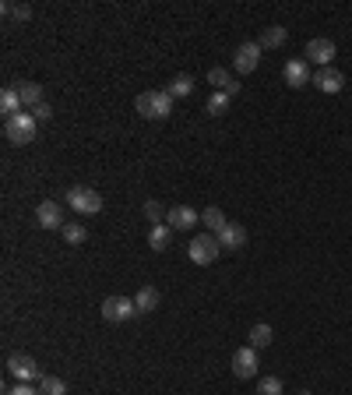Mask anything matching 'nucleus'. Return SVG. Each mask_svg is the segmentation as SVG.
Returning <instances> with one entry per match:
<instances>
[{
    "mask_svg": "<svg viewBox=\"0 0 352 395\" xmlns=\"http://www.w3.org/2000/svg\"><path fill=\"white\" fill-rule=\"evenodd\" d=\"M258 395H282V382L278 378H261L258 382Z\"/></svg>",
    "mask_w": 352,
    "mask_h": 395,
    "instance_id": "28",
    "label": "nucleus"
},
{
    "mask_svg": "<svg viewBox=\"0 0 352 395\" xmlns=\"http://www.w3.org/2000/svg\"><path fill=\"white\" fill-rule=\"evenodd\" d=\"M282 78H285V85H289V89H303V85L310 82L307 57H303V60H289V64H285V71H282Z\"/></svg>",
    "mask_w": 352,
    "mask_h": 395,
    "instance_id": "14",
    "label": "nucleus"
},
{
    "mask_svg": "<svg viewBox=\"0 0 352 395\" xmlns=\"http://www.w3.org/2000/svg\"><path fill=\"white\" fill-rule=\"evenodd\" d=\"M208 82L215 85V92H229V96H240V82H233V75L226 67H211L208 71Z\"/></svg>",
    "mask_w": 352,
    "mask_h": 395,
    "instance_id": "15",
    "label": "nucleus"
},
{
    "mask_svg": "<svg viewBox=\"0 0 352 395\" xmlns=\"http://www.w3.org/2000/svg\"><path fill=\"white\" fill-rule=\"evenodd\" d=\"M145 215L159 226V222H163V205H159V201H148V205H145Z\"/></svg>",
    "mask_w": 352,
    "mask_h": 395,
    "instance_id": "29",
    "label": "nucleus"
},
{
    "mask_svg": "<svg viewBox=\"0 0 352 395\" xmlns=\"http://www.w3.org/2000/svg\"><path fill=\"white\" fill-rule=\"evenodd\" d=\"M285 39H289V32H285L282 25H271V28H264V36L258 43H261V50H275V46H282Z\"/></svg>",
    "mask_w": 352,
    "mask_h": 395,
    "instance_id": "22",
    "label": "nucleus"
},
{
    "mask_svg": "<svg viewBox=\"0 0 352 395\" xmlns=\"http://www.w3.org/2000/svg\"><path fill=\"white\" fill-rule=\"evenodd\" d=\"M201 222H204L208 229H215V233H222V229L229 226V219H226V212H222L219 205H208V208L201 212Z\"/></svg>",
    "mask_w": 352,
    "mask_h": 395,
    "instance_id": "17",
    "label": "nucleus"
},
{
    "mask_svg": "<svg viewBox=\"0 0 352 395\" xmlns=\"http://www.w3.org/2000/svg\"><path fill=\"white\" fill-rule=\"evenodd\" d=\"M201 222V215L190 208V205H173L170 212H166V226H173V229H190V226H197Z\"/></svg>",
    "mask_w": 352,
    "mask_h": 395,
    "instance_id": "12",
    "label": "nucleus"
},
{
    "mask_svg": "<svg viewBox=\"0 0 352 395\" xmlns=\"http://www.w3.org/2000/svg\"><path fill=\"white\" fill-rule=\"evenodd\" d=\"M35 222L46 226V229H64V226H67V222H64V208H60L57 201H39V205H35Z\"/></svg>",
    "mask_w": 352,
    "mask_h": 395,
    "instance_id": "9",
    "label": "nucleus"
},
{
    "mask_svg": "<svg viewBox=\"0 0 352 395\" xmlns=\"http://www.w3.org/2000/svg\"><path fill=\"white\" fill-rule=\"evenodd\" d=\"M35 131H39V124H35V117L25 113V109L4 120V138H7L11 145H28V141H35Z\"/></svg>",
    "mask_w": 352,
    "mask_h": 395,
    "instance_id": "2",
    "label": "nucleus"
},
{
    "mask_svg": "<svg viewBox=\"0 0 352 395\" xmlns=\"http://www.w3.org/2000/svg\"><path fill=\"white\" fill-rule=\"evenodd\" d=\"M307 60H314L317 67H331V60H335V43H331V39H310V43H307Z\"/></svg>",
    "mask_w": 352,
    "mask_h": 395,
    "instance_id": "10",
    "label": "nucleus"
},
{
    "mask_svg": "<svg viewBox=\"0 0 352 395\" xmlns=\"http://www.w3.org/2000/svg\"><path fill=\"white\" fill-rule=\"evenodd\" d=\"M39 392H43V395H67V385H64V378L46 374V378L39 382Z\"/></svg>",
    "mask_w": 352,
    "mask_h": 395,
    "instance_id": "25",
    "label": "nucleus"
},
{
    "mask_svg": "<svg viewBox=\"0 0 352 395\" xmlns=\"http://www.w3.org/2000/svg\"><path fill=\"white\" fill-rule=\"evenodd\" d=\"M166 92H170V96H173V99L190 96V92H194V78H190V75H176L173 82L166 85Z\"/></svg>",
    "mask_w": 352,
    "mask_h": 395,
    "instance_id": "23",
    "label": "nucleus"
},
{
    "mask_svg": "<svg viewBox=\"0 0 352 395\" xmlns=\"http://www.w3.org/2000/svg\"><path fill=\"white\" fill-rule=\"evenodd\" d=\"M229 102H233L229 92H211V96H208V113H211V117H222V113H229Z\"/></svg>",
    "mask_w": 352,
    "mask_h": 395,
    "instance_id": "24",
    "label": "nucleus"
},
{
    "mask_svg": "<svg viewBox=\"0 0 352 395\" xmlns=\"http://www.w3.org/2000/svg\"><path fill=\"white\" fill-rule=\"evenodd\" d=\"M32 117H35V124H46V120L53 117V109H50V102H43V106H35V109H32Z\"/></svg>",
    "mask_w": 352,
    "mask_h": 395,
    "instance_id": "30",
    "label": "nucleus"
},
{
    "mask_svg": "<svg viewBox=\"0 0 352 395\" xmlns=\"http://www.w3.org/2000/svg\"><path fill=\"white\" fill-rule=\"evenodd\" d=\"M247 339H251V346H254V350H264V346H271V342H275V328H271V325H264V321H258V325L251 328V335H247Z\"/></svg>",
    "mask_w": 352,
    "mask_h": 395,
    "instance_id": "19",
    "label": "nucleus"
},
{
    "mask_svg": "<svg viewBox=\"0 0 352 395\" xmlns=\"http://www.w3.org/2000/svg\"><path fill=\"white\" fill-rule=\"evenodd\" d=\"M170 240H173V226H152V233H148V247L152 251H166L170 247Z\"/></svg>",
    "mask_w": 352,
    "mask_h": 395,
    "instance_id": "20",
    "label": "nucleus"
},
{
    "mask_svg": "<svg viewBox=\"0 0 352 395\" xmlns=\"http://www.w3.org/2000/svg\"><path fill=\"white\" fill-rule=\"evenodd\" d=\"M64 198H67V205H71L78 215H99V212H102V198H99V191H92V188H71Z\"/></svg>",
    "mask_w": 352,
    "mask_h": 395,
    "instance_id": "6",
    "label": "nucleus"
},
{
    "mask_svg": "<svg viewBox=\"0 0 352 395\" xmlns=\"http://www.w3.org/2000/svg\"><path fill=\"white\" fill-rule=\"evenodd\" d=\"M258 367H261V364H258V350H254L251 342L233 353V374H236V378H243V382H247V378H258Z\"/></svg>",
    "mask_w": 352,
    "mask_h": 395,
    "instance_id": "8",
    "label": "nucleus"
},
{
    "mask_svg": "<svg viewBox=\"0 0 352 395\" xmlns=\"http://www.w3.org/2000/svg\"><path fill=\"white\" fill-rule=\"evenodd\" d=\"M219 237V247L222 251H240L243 244H247V226H240V222H229L222 233H215Z\"/></svg>",
    "mask_w": 352,
    "mask_h": 395,
    "instance_id": "13",
    "label": "nucleus"
},
{
    "mask_svg": "<svg viewBox=\"0 0 352 395\" xmlns=\"http://www.w3.org/2000/svg\"><path fill=\"white\" fill-rule=\"evenodd\" d=\"M258 64H261V43H254V39L240 43V46H236V57H233V67H236L240 75H251V71H258Z\"/></svg>",
    "mask_w": 352,
    "mask_h": 395,
    "instance_id": "7",
    "label": "nucleus"
},
{
    "mask_svg": "<svg viewBox=\"0 0 352 395\" xmlns=\"http://www.w3.org/2000/svg\"><path fill=\"white\" fill-rule=\"evenodd\" d=\"M134 314H138V307H134L131 296H106V300H102V318H106L109 325H123V321H131Z\"/></svg>",
    "mask_w": 352,
    "mask_h": 395,
    "instance_id": "5",
    "label": "nucleus"
},
{
    "mask_svg": "<svg viewBox=\"0 0 352 395\" xmlns=\"http://www.w3.org/2000/svg\"><path fill=\"white\" fill-rule=\"evenodd\" d=\"M219 237L215 233H197V237H190V244H187V254H190V261L194 265H211L215 258H219Z\"/></svg>",
    "mask_w": 352,
    "mask_h": 395,
    "instance_id": "3",
    "label": "nucleus"
},
{
    "mask_svg": "<svg viewBox=\"0 0 352 395\" xmlns=\"http://www.w3.org/2000/svg\"><path fill=\"white\" fill-rule=\"evenodd\" d=\"M134 109L145 117V120H166L173 113V96L166 89H148L134 99Z\"/></svg>",
    "mask_w": 352,
    "mask_h": 395,
    "instance_id": "1",
    "label": "nucleus"
},
{
    "mask_svg": "<svg viewBox=\"0 0 352 395\" xmlns=\"http://www.w3.org/2000/svg\"><path fill=\"white\" fill-rule=\"evenodd\" d=\"M7 371H11V378L14 382H25V385H32V382H43L46 374H43V367L28 357V353H11L7 357Z\"/></svg>",
    "mask_w": 352,
    "mask_h": 395,
    "instance_id": "4",
    "label": "nucleus"
},
{
    "mask_svg": "<svg viewBox=\"0 0 352 395\" xmlns=\"http://www.w3.org/2000/svg\"><path fill=\"white\" fill-rule=\"evenodd\" d=\"M4 395H43V392H39V389H32V385H25V382H18L14 389H7Z\"/></svg>",
    "mask_w": 352,
    "mask_h": 395,
    "instance_id": "31",
    "label": "nucleus"
},
{
    "mask_svg": "<svg viewBox=\"0 0 352 395\" xmlns=\"http://www.w3.org/2000/svg\"><path fill=\"white\" fill-rule=\"evenodd\" d=\"M0 109L7 113V117H14V113H21L25 106H21V96H18V85H11V89H4L0 92Z\"/></svg>",
    "mask_w": 352,
    "mask_h": 395,
    "instance_id": "21",
    "label": "nucleus"
},
{
    "mask_svg": "<svg viewBox=\"0 0 352 395\" xmlns=\"http://www.w3.org/2000/svg\"><path fill=\"white\" fill-rule=\"evenodd\" d=\"M159 300H163V296H159L155 286H141L138 296H134V307H138V314H148V310H155V307H159Z\"/></svg>",
    "mask_w": 352,
    "mask_h": 395,
    "instance_id": "16",
    "label": "nucleus"
},
{
    "mask_svg": "<svg viewBox=\"0 0 352 395\" xmlns=\"http://www.w3.org/2000/svg\"><path fill=\"white\" fill-rule=\"evenodd\" d=\"M296 395H310V392H307V389H299V392H296Z\"/></svg>",
    "mask_w": 352,
    "mask_h": 395,
    "instance_id": "32",
    "label": "nucleus"
},
{
    "mask_svg": "<svg viewBox=\"0 0 352 395\" xmlns=\"http://www.w3.org/2000/svg\"><path fill=\"white\" fill-rule=\"evenodd\" d=\"M4 14L14 18V21H28V18H32V7H28V4H4Z\"/></svg>",
    "mask_w": 352,
    "mask_h": 395,
    "instance_id": "27",
    "label": "nucleus"
},
{
    "mask_svg": "<svg viewBox=\"0 0 352 395\" xmlns=\"http://www.w3.org/2000/svg\"><path fill=\"white\" fill-rule=\"evenodd\" d=\"M60 233H64V240H67V244H85V237H88V229L82 226V222H67Z\"/></svg>",
    "mask_w": 352,
    "mask_h": 395,
    "instance_id": "26",
    "label": "nucleus"
},
{
    "mask_svg": "<svg viewBox=\"0 0 352 395\" xmlns=\"http://www.w3.org/2000/svg\"><path fill=\"white\" fill-rule=\"evenodd\" d=\"M314 85H317L321 92H328V96H339V92L346 89V78H342V71H335V67H317Z\"/></svg>",
    "mask_w": 352,
    "mask_h": 395,
    "instance_id": "11",
    "label": "nucleus"
},
{
    "mask_svg": "<svg viewBox=\"0 0 352 395\" xmlns=\"http://www.w3.org/2000/svg\"><path fill=\"white\" fill-rule=\"evenodd\" d=\"M18 96H21V106H43L46 99H43V85H35V82H21L18 85Z\"/></svg>",
    "mask_w": 352,
    "mask_h": 395,
    "instance_id": "18",
    "label": "nucleus"
}]
</instances>
